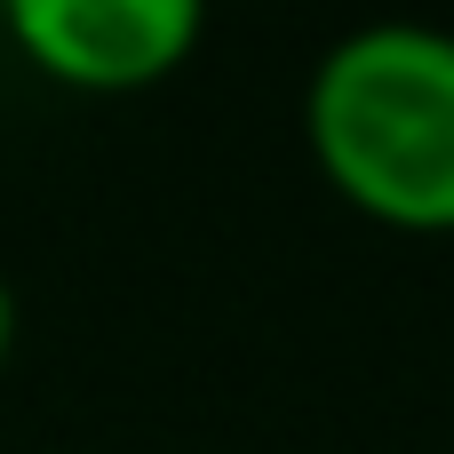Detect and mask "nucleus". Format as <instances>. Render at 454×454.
I'll return each instance as SVG.
<instances>
[{"label": "nucleus", "mask_w": 454, "mask_h": 454, "mask_svg": "<svg viewBox=\"0 0 454 454\" xmlns=\"http://www.w3.org/2000/svg\"><path fill=\"white\" fill-rule=\"evenodd\" d=\"M319 176L391 231H454V32L359 24L303 96Z\"/></svg>", "instance_id": "obj_1"}, {"label": "nucleus", "mask_w": 454, "mask_h": 454, "mask_svg": "<svg viewBox=\"0 0 454 454\" xmlns=\"http://www.w3.org/2000/svg\"><path fill=\"white\" fill-rule=\"evenodd\" d=\"M0 32L24 48L40 80L80 96H128L184 64L207 16L192 0H8Z\"/></svg>", "instance_id": "obj_2"}, {"label": "nucleus", "mask_w": 454, "mask_h": 454, "mask_svg": "<svg viewBox=\"0 0 454 454\" xmlns=\"http://www.w3.org/2000/svg\"><path fill=\"white\" fill-rule=\"evenodd\" d=\"M8 351H16V287L0 271V367H8Z\"/></svg>", "instance_id": "obj_3"}]
</instances>
